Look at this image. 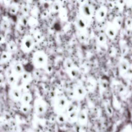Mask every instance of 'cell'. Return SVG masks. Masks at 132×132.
Returning <instances> with one entry per match:
<instances>
[{"label":"cell","mask_w":132,"mask_h":132,"mask_svg":"<svg viewBox=\"0 0 132 132\" xmlns=\"http://www.w3.org/2000/svg\"><path fill=\"white\" fill-rule=\"evenodd\" d=\"M32 65L36 69H45L48 64V57L43 50L35 51L31 57Z\"/></svg>","instance_id":"cell-1"},{"label":"cell","mask_w":132,"mask_h":132,"mask_svg":"<svg viewBox=\"0 0 132 132\" xmlns=\"http://www.w3.org/2000/svg\"><path fill=\"white\" fill-rule=\"evenodd\" d=\"M95 11L93 5L87 1L81 2L78 7V14L89 23L94 17Z\"/></svg>","instance_id":"cell-2"},{"label":"cell","mask_w":132,"mask_h":132,"mask_svg":"<svg viewBox=\"0 0 132 132\" xmlns=\"http://www.w3.org/2000/svg\"><path fill=\"white\" fill-rule=\"evenodd\" d=\"M87 94V90L80 84H75L70 90V97L75 101H81L85 98Z\"/></svg>","instance_id":"cell-3"},{"label":"cell","mask_w":132,"mask_h":132,"mask_svg":"<svg viewBox=\"0 0 132 132\" xmlns=\"http://www.w3.org/2000/svg\"><path fill=\"white\" fill-rule=\"evenodd\" d=\"M35 41L31 35H24L20 42V49L25 54L30 53L35 45Z\"/></svg>","instance_id":"cell-4"},{"label":"cell","mask_w":132,"mask_h":132,"mask_svg":"<svg viewBox=\"0 0 132 132\" xmlns=\"http://www.w3.org/2000/svg\"><path fill=\"white\" fill-rule=\"evenodd\" d=\"M53 104L56 110H62L68 108L69 103L67 97L64 95H57L53 98Z\"/></svg>","instance_id":"cell-5"},{"label":"cell","mask_w":132,"mask_h":132,"mask_svg":"<svg viewBox=\"0 0 132 132\" xmlns=\"http://www.w3.org/2000/svg\"><path fill=\"white\" fill-rule=\"evenodd\" d=\"M23 93V91L21 87L17 85L10 87L8 92V95L11 101L15 102H20Z\"/></svg>","instance_id":"cell-6"},{"label":"cell","mask_w":132,"mask_h":132,"mask_svg":"<svg viewBox=\"0 0 132 132\" xmlns=\"http://www.w3.org/2000/svg\"><path fill=\"white\" fill-rule=\"evenodd\" d=\"M8 67L12 73L19 79L25 71L22 62L18 60H13L11 62Z\"/></svg>","instance_id":"cell-7"},{"label":"cell","mask_w":132,"mask_h":132,"mask_svg":"<svg viewBox=\"0 0 132 132\" xmlns=\"http://www.w3.org/2000/svg\"><path fill=\"white\" fill-rule=\"evenodd\" d=\"M107 13V7L105 5H101L95 10L94 18L97 22L101 23L105 20Z\"/></svg>","instance_id":"cell-8"},{"label":"cell","mask_w":132,"mask_h":132,"mask_svg":"<svg viewBox=\"0 0 132 132\" xmlns=\"http://www.w3.org/2000/svg\"><path fill=\"white\" fill-rule=\"evenodd\" d=\"M89 22L84 19L78 14L76 15L75 21L74 25L77 31H82L88 29Z\"/></svg>","instance_id":"cell-9"},{"label":"cell","mask_w":132,"mask_h":132,"mask_svg":"<svg viewBox=\"0 0 132 132\" xmlns=\"http://www.w3.org/2000/svg\"><path fill=\"white\" fill-rule=\"evenodd\" d=\"M118 30L113 25L111 22H108L105 26L104 33L108 38L113 40L114 39L118 34Z\"/></svg>","instance_id":"cell-10"},{"label":"cell","mask_w":132,"mask_h":132,"mask_svg":"<svg viewBox=\"0 0 132 132\" xmlns=\"http://www.w3.org/2000/svg\"><path fill=\"white\" fill-rule=\"evenodd\" d=\"M5 79L7 84L11 86H13L18 85V82L19 81V78H18L16 76L12 73L9 67H8L5 72Z\"/></svg>","instance_id":"cell-11"},{"label":"cell","mask_w":132,"mask_h":132,"mask_svg":"<svg viewBox=\"0 0 132 132\" xmlns=\"http://www.w3.org/2000/svg\"><path fill=\"white\" fill-rule=\"evenodd\" d=\"M130 64L128 60L125 58H122L120 60L118 65V70L119 74L121 76L124 77V75L128 69Z\"/></svg>","instance_id":"cell-12"},{"label":"cell","mask_w":132,"mask_h":132,"mask_svg":"<svg viewBox=\"0 0 132 132\" xmlns=\"http://www.w3.org/2000/svg\"><path fill=\"white\" fill-rule=\"evenodd\" d=\"M46 102L41 97H38L34 101V107L38 112H43L46 109Z\"/></svg>","instance_id":"cell-13"},{"label":"cell","mask_w":132,"mask_h":132,"mask_svg":"<svg viewBox=\"0 0 132 132\" xmlns=\"http://www.w3.org/2000/svg\"><path fill=\"white\" fill-rule=\"evenodd\" d=\"M19 80H20L21 82V85H19L20 87L24 85H30V83L32 80V76L31 73L28 71H25L20 77Z\"/></svg>","instance_id":"cell-14"},{"label":"cell","mask_w":132,"mask_h":132,"mask_svg":"<svg viewBox=\"0 0 132 132\" xmlns=\"http://www.w3.org/2000/svg\"><path fill=\"white\" fill-rule=\"evenodd\" d=\"M107 37L104 32L98 33L95 37L96 44L100 47H105L107 44Z\"/></svg>","instance_id":"cell-15"},{"label":"cell","mask_w":132,"mask_h":132,"mask_svg":"<svg viewBox=\"0 0 132 132\" xmlns=\"http://www.w3.org/2000/svg\"><path fill=\"white\" fill-rule=\"evenodd\" d=\"M68 76L71 79H77L80 75V70L78 67L75 65L73 68L66 72Z\"/></svg>","instance_id":"cell-16"},{"label":"cell","mask_w":132,"mask_h":132,"mask_svg":"<svg viewBox=\"0 0 132 132\" xmlns=\"http://www.w3.org/2000/svg\"><path fill=\"white\" fill-rule=\"evenodd\" d=\"M32 100V95L30 91L23 92L22 95L20 103L21 104H29V103Z\"/></svg>","instance_id":"cell-17"},{"label":"cell","mask_w":132,"mask_h":132,"mask_svg":"<svg viewBox=\"0 0 132 132\" xmlns=\"http://www.w3.org/2000/svg\"><path fill=\"white\" fill-rule=\"evenodd\" d=\"M62 5L60 1H54L50 5V11L52 13H58L62 8Z\"/></svg>","instance_id":"cell-18"},{"label":"cell","mask_w":132,"mask_h":132,"mask_svg":"<svg viewBox=\"0 0 132 132\" xmlns=\"http://www.w3.org/2000/svg\"><path fill=\"white\" fill-rule=\"evenodd\" d=\"M11 53L8 52L7 51H2L1 55V64H4L10 62L11 59Z\"/></svg>","instance_id":"cell-19"},{"label":"cell","mask_w":132,"mask_h":132,"mask_svg":"<svg viewBox=\"0 0 132 132\" xmlns=\"http://www.w3.org/2000/svg\"><path fill=\"white\" fill-rule=\"evenodd\" d=\"M98 86L100 92L104 93L108 88L109 82L106 78H101L98 81Z\"/></svg>","instance_id":"cell-20"},{"label":"cell","mask_w":132,"mask_h":132,"mask_svg":"<svg viewBox=\"0 0 132 132\" xmlns=\"http://www.w3.org/2000/svg\"><path fill=\"white\" fill-rule=\"evenodd\" d=\"M76 37L78 41L80 42H85L89 37V32L88 31V29L82 31H77Z\"/></svg>","instance_id":"cell-21"},{"label":"cell","mask_w":132,"mask_h":132,"mask_svg":"<svg viewBox=\"0 0 132 132\" xmlns=\"http://www.w3.org/2000/svg\"><path fill=\"white\" fill-rule=\"evenodd\" d=\"M18 50V46L15 42L12 40L9 41L6 44V51L12 54L15 53Z\"/></svg>","instance_id":"cell-22"},{"label":"cell","mask_w":132,"mask_h":132,"mask_svg":"<svg viewBox=\"0 0 132 132\" xmlns=\"http://www.w3.org/2000/svg\"><path fill=\"white\" fill-rule=\"evenodd\" d=\"M75 65V64H74L73 60L70 57H67L63 60V66L65 72L73 68Z\"/></svg>","instance_id":"cell-23"},{"label":"cell","mask_w":132,"mask_h":132,"mask_svg":"<svg viewBox=\"0 0 132 132\" xmlns=\"http://www.w3.org/2000/svg\"><path fill=\"white\" fill-rule=\"evenodd\" d=\"M96 81L95 79L93 78L90 77L88 79L87 81H86V89L88 91H93L95 89L96 86Z\"/></svg>","instance_id":"cell-24"},{"label":"cell","mask_w":132,"mask_h":132,"mask_svg":"<svg viewBox=\"0 0 132 132\" xmlns=\"http://www.w3.org/2000/svg\"><path fill=\"white\" fill-rule=\"evenodd\" d=\"M20 9V6L18 3L12 2L9 6L8 11L10 14L12 15H15L18 12Z\"/></svg>","instance_id":"cell-25"},{"label":"cell","mask_w":132,"mask_h":132,"mask_svg":"<svg viewBox=\"0 0 132 132\" xmlns=\"http://www.w3.org/2000/svg\"><path fill=\"white\" fill-rule=\"evenodd\" d=\"M123 22V19L122 17L120 16H117L113 18L111 22L113 24V25L116 27V28L119 30V29H121L122 26Z\"/></svg>","instance_id":"cell-26"},{"label":"cell","mask_w":132,"mask_h":132,"mask_svg":"<svg viewBox=\"0 0 132 132\" xmlns=\"http://www.w3.org/2000/svg\"><path fill=\"white\" fill-rule=\"evenodd\" d=\"M39 24V21L37 18L34 17L32 16H28V26L32 29H35Z\"/></svg>","instance_id":"cell-27"},{"label":"cell","mask_w":132,"mask_h":132,"mask_svg":"<svg viewBox=\"0 0 132 132\" xmlns=\"http://www.w3.org/2000/svg\"><path fill=\"white\" fill-rule=\"evenodd\" d=\"M34 39L35 42H40L43 39V35L41 32L38 29H35L32 32V35H31Z\"/></svg>","instance_id":"cell-28"},{"label":"cell","mask_w":132,"mask_h":132,"mask_svg":"<svg viewBox=\"0 0 132 132\" xmlns=\"http://www.w3.org/2000/svg\"><path fill=\"white\" fill-rule=\"evenodd\" d=\"M28 16L27 17V16L26 15H21L19 17L17 23L26 27L28 25Z\"/></svg>","instance_id":"cell-29"},{"label":"cell","mask_w":132,"mask_h":132,"mask_svg":"<svg viewBox=\"0 0 132 132\" xmlns=\"http://www.w3.org/2000/svg\"><path fill=\"white\" fill-rule=\"evenodd\" d=\"M58 14H59V16L61 19V20L63 21H65L67 20L68 11L65 8L62 7L60 10V11L58 12Z\"/></svg>","instance_id":"cell-30"},{"label":"cell","mask_w":132,"mask_h":132,"mask_svg":"<svg viewBox=\"0 0 132 132\" xmlns=\"http://www.w3.org/2000/svg\"><path fill=\"white\" fill-rule=\"evenodd\" d=\"M120 50H121V54L124 55L126 54L128 51V47L127 45L125 42V41L123 40H121L120 42Z\"/></svg>","instance_id":"cell-31"},{"label":"cell","mask_w":132,"mask_h":132,"mask_svg":"<svg viewBox=\"0 0 132 132\" xmlns=\"http://www.w3.org/2000/svg\"><path fill=\"white\" fill-rule=\"evenodd\" d=\"M20 10L22 15L27 16L29 13H30L31 9L30 8V7L29 6L27 5H24L21 7Z\"/></svg>","instance_id":"cell-32"},{"label":"cell","mask_w":132,"mask_h":132,"mask_svg":"<svg viewBox=\"0 0 132 132\" xmlns=\"http://www.w3.org/2000/svg\"><path fill=\"white\" fill-rule=\"evenodd\" d=\"M123 77L128 79H130L132 78V64H130L128 69L127 70Z\"/></svg>","instance_id":"cell-33"},{"label":"cell","mask_w":132,"mask_h":132,"mask_svg":"<svg viewBox=\"0 0 132 132\" xmlns=\"http://www.w3.org/2000/svg\"><path fill=\"white\" fill-rule=\"evenodd\" d=\"M117 90L119 93L123 94L125 92L126 89L122 84H118L117 86Z\"/></svg>","instance_id":"cell-34"},{"label":"cell","mask_w":132,"mask_h":132,"mask_svg":"<svg viewBox=\"0 0 132 132\" xmlns=\"http://www.w3.org/2000/svg\"><path fill=\"white\" fill-rule=\"evenodd\" d=\"M39 13H40V11L38 8H34L32 9H31V10H30L31 16H32L34 17L37 18V16H38Z\"/></svg>","instance_id":"cell-35"},{"label":"cell","mask_w":132,"mask_h":132,"mask_svg":"<svg viewBox=\"0 0 132 132\" xmlns=\"http://www.w3.org/2000/svg\"><path fill=\"white\" fill-rule=\"evenodd\" d=\"M116 54V49L114 47H111L108 49V55L110 56H113Z\"/></svg>","instance_id":"cell-36"},{"label":"cell","mask_w":132,"mask_h":132,"mask_svg":"<svg viewBox=\"0 0 132 132\" xmlns=\"http://www.w3.org/2000/svg\"><path fill=\"white\" fill-rule=\"evenodd\" d=\"M126 26L130 28H131L132 27V19L131 18H127L126 19L125 22Z\"/></svg>","instance_id":"cell-37"},{"label":"cell","mask_w":132,"mask_h":132,"mask_svg":"<svg viewBox=\"0 0 132 132\" xmlns=\"http://www.w3.org/2000/svg\"><path fill=\"white\" fill-rule=\"evenodd\" d=\"M16 30L20 32H23L25 30V27L17 23L16 25Z\"/></svg>","instance_id":"cell-38"},{"label":"cell","mask_w":132,"mask_h":132,"mask_svg":"<svg viewBox=\"0 0 132 132\" xmlns=\"http://www.w3.org/2000/svg\"><path fill=\"white\" fill-rule=\"evenodd\" d=\"M45 71L48 73H51L53 71V67L51 65H50L48 64V65L46 66V67L45 68Z\"/></svg>","instance_id":"cell-39"},{"label":"cell","mask_w":132,"mask_h":132,"mask_svg":"<svg viewBox=\"0 0 132 132\" xmlns=\"http://www.w3.org/2000/svg\"><path fill=\"white\" fill-rule=\"evenodd\" d=\"M48 13H49V11L47 9H45L42 12V13H41V15L43 18H45L48 16Z\"/></svg>","instance_id":"cell-40"},{"label":"cell","mask_w":132,"mask_h":132,"mask_svg":"<svg viewBox=\"0 0 132 132\" xmlns=\"http://www.w3.org/2000/svg\"><path fill=\"white\" fill-rule=\"evenodd\" d=\"M106 108H107V110L108 111V112L109 113H112V108H111V106L110 105H109V104L107 105L106 106Z\"/></svg>","instance_id":"cell-41"},{"label":"cell","mask_w":132,"mask_h":132,"mask_svg":"<svg viewBox=\"0 0 132 132\" xmlns=\"http://www.w3.org/2000/svg\"><path fill=\"white\" fill-rule=\"evenodd\" d=\"M131 29H132V27H131Z\"/></svg>","instance_id":"cell-42"}]
</instances>
